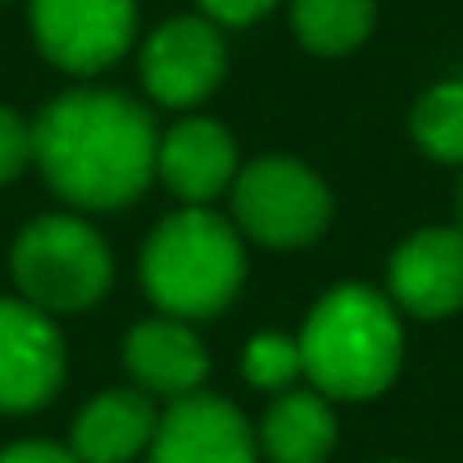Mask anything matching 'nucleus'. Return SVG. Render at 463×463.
<instances>
[{
    "instance_id": "nucleus-1",
    "label": "nucleus",
    "mask_w": 463,
    "mask_h": 463,
    "mask_svg": "<svg viewBox=\"0 0 463 463\" xmlns=\"http://www.w3.org/2000/svg\"><path fill=\"white\" fill-rule=\"evenodd\" d=\"M155 123L123 91H64L33 123V159L82 209H123L155 177Z\"/></svg>"
},
{
    "instance_id": "nucleus-2",
    "label": "nucleus",
    "mask_w": 463,
    "mask_h": 463,
    "mask_svg": "<svg viewBox=\"0 0 463 463\" xmlns=\"http://www.w3.org/2000/svg\"><path fill=\"white\" fill-rule=\"evenodd\" d=\"M404 332L391 309L368 287L327 291L300 332L305 377L327 400H373L400 373Z\"/></svg>"
},
{
    "instance_id": "nucleus-3",
    "label": "nucleus",
    "mask_w": 463,
    "mask_h": 463,
    "mask_svg": "<svg viewBox=\"0 0 463 463\" xmlns=\"http://www.w3.org/2000/svg\"><path fill=\"white\" fill-rule=\"evenodd\" d=\"M241 278V237L209 209H177L141 250V287L168 318H209L227 309Z\"/></svg>"
},
{
    "instance_id": "nucleus-4",
    "label": "nucleus",
    "mask_w": 463,
    "mask_h": 463,
    "mask_svg": "<svg viewBox=\"0 0 463 463\" xmlns=\"http://www.w3.org/2000/svg\"><path fill=\"white\" fill-rule=\"evenodd\" d=\"M114 260L100 232L73 213L37 218L14 241V282L37 309L73 314L109 291Z\"/></svg>"
},
{
    "instance_id": "nucleus-5",
    "label": "nucleus",
    "mask_w": 463,
    "mask_h": 463,
    "mask_svg": "<svg viewBox=\"0 0 463 463\" xmlns=\"http://www.w3.org/2000/svg\"><path fill=\"white\" fill-rule=\"evenodd\" d=\"M232 209L246 237L269 250H300L309 246L332 218V195L314 168L300 159H255L232 182Z\"/></svg>"
},
{
    "instance_id": "nucleus-6",
    "label": "nucleus",
    "mask_w": 463,
    "mask_h": 463,
    "mask_svg": "<svg viewBox=\"0 0 463 463\" xmlns=\"http://www.w3.org/2000/svg\"><path fill=\"white\" fill-rule=\"evenodd\" d=\"M132 0H33V37L64 73H100L132 46Z\"/></svg>"
},
{
    "instance_id": "nucleus-7",
    "label": "nucleus",
    "mask_w": 463,
    "mask_h": 463,
    "mask_svg": "<svg viewBox=\"0 0 463 463\" xmlns=\"http://www.w3.org/2000/svg\"><path fill=\"white\" fill-rule=\"evenodd\" d=\"M64 382V336L46 309L0 300V409L28 413L55 400Z\"/></svg>"
},
{
    "instance_id": "nucleus-8",
    "label": "nucleus",
    "mask_w": 463,
    "mask_h": 463,
    "mask_svg": "<svg viewBox=\"0 0 463 463\" xmlns=\"http://www.w3.org/2000/svg\"><path fill=\"white\" fill-rule=\"evenodd\" d=\"M222 69L227 51L213 19H168L141 51V82L168 109L200 105L222 82Z\"/></svg>"
},
{
    "instance_id": "nucleus-9",
    "label": "nucleus",
    "mask_w": 463,
    "mask_h": 463,
    "mask_svg": "<svg viewBox=\"0 0 463 463\" xmlns=\"http://www.w3.org/2000/svg\"><path fill=\"white\" fill-rule=\"evenodd\" d=\"M150 463H255V431L237 404L195 391L159 418Z\"/></svg>"
},
{
    "instance_id": "nucleus-10",
    "label": "nucleus",
    "mask_w": 463,
    "mask_h": 463,
    "mask_svg": "<svg viewBox=\"0 0 463 463\" xmlns=\"http://www.w3.org/2000/svg\"><path fill=\"white\" fill-rule=\"evenodd\" d=\"M391 296L413 318H445L463 305V232L427 227L391 255Z\"/></svg>"
},
{
    "instance_id": "nucleus-11",
    "label": "nucleus",
    "mask_w": 463,
    "mask_h": 463,
    "mask_svg": "<svg viewBox=\"0 0 463 463\" xmlns=\"http://www.w3.org/2000/svg\"><path fill=\"white\" fill-rule=\"evenodd\" d=\"M155 173L164 177V186L191 204L213 200L218 191H227L237 182V146H232L227 128L213 118H182L177 128H168L159 137L155 150Z\"/></svg>"
},
{
    "instance_id": "nucleus-12",
    "label": "nucleus",
    "mask_w": 463,
    "mask_h": 463,
    "mask_svg": "<svg viewBox=\"0 0 463 463\" xmlns=\"http://www.w3.org/2000/svg\"><path fill=\"white\" fill-rule=\"evenodd\" d=\"M123 359H128V373L137 377V386L150 391V395H164V400L195 395L204 373H209V354L182 318L137 323L128 332Z\"/></svg>"
},
{
    "instance_id": "nucleus-13",
    "label": "nucleus",
    "mask_w": 463,
    "mask_h": 463,
    "mask_svg": "<svg viewBox=\"0 0 463 463\" xmlns=\"http://www.w3.org/2000/svg\"><path fill=\"white\" fill-rule=\"evenodd\" d=\"M159 427L146 391H105L73 422V458L78 463H128L150 449Z\"/></svg>"
},
{
    "instance_id": "nucleus-14",
    "label": "nucleus",
    "mask_w": 463,
    "mask_h": 463,
    "mask_svg": "<svg viewBox=\"0 0 463 463\" xmlns=\"http://www.w3.org/2000/svg\"><path fill=\"white\" fill-rule=\"evenodd\" d=\"M260 445L273 463H323L336 445V418L318 391H282L264 413Z\"/></svg>"
},
{
    "instance_id": "nucleus-15",
    "label": "nucleus",
    "mask_w": 463,
    "mask_h": 463,
    "mask_svg": "<svg viewBox=\"0 0 463 463\" xmlns=\"http://www.w3.org/2000/svg\"><path fill=\"white\" fill-rule=\"evenodd\" d=\"M291 24L314 55H350L373 33V0H291Z\"/></svg>"
},
{
    "instance_id": "nucleus-16",
    "label": "nucleus",
    "mask_w": 463,
    "mask_h": 463,
    "mask_svg": "<svg viewBox=\"0 0 463 463\" xmlns=\"http://www.w3.org/2000/svg\"><path fill=\"white\" fill-rule=\"evenodd\" d=\"M413 141L440 164H463V82H440L413 105Z\"/></svg>"
},
{
    "instance_id": "nucleus-17",
    "label": "nucleus",
    "mask_w": 463,
    "mask_h": 463,
    "mask_svg": "<svg viewBox=\"0 0 463 463\" xmlns=\"http://www.w3.org/2000/svg\"><path fill=\"white\" fill-rule=\"evenodd\" d=\"M241 373H246V382L260 386V391H291L296 377L305 373L300 341L278 336V332L250 336V341H246V354H241Z\"/></svg>"
},
{
    "instance_id": "nucleus-18",
    "label": "nucleus",
    "mask_w": 463,
    "mask_h": 463,
    "mask_svg": "<svg viewBox=\"0 0 463 463\" xmlns=\"http://www.w3.org/2000/svg\"><path fill=\"white\" fill-rule=\"evenodd\" d=\"M28 164H33V128L14 109H0V186L14 182Z\"/></svg>"
},
{
    "instance_id": "nucleus-19",
    "label": "nucleus",
    "mask_w": 463,
    "mask_h": 463,
    "mask_svg": "<svg viewBox=\"0 0 463 463\" xmlns=\"http://www.w3.org/2000/svg\"><path fill=\"white\" fill-rule=\"evenodd\" d=\"M273 5H278V0H200V10H204L213 24H232V28L264 19Z\"/></svg>"
},
{
    "instance_id": "nucleus-20",
    "label": "nucleus",
    "mask_w": 463,
    "mask_h": 463,
    "mask_svg": "<svg viewBox=\"0 0 463 463\" xmlns=\"http://www.w3.org/2000/svg\"><path fill=\"white\" fill-rule=\"evenodd\" d=\"M0 463H78L73 449L51 445V440H19L10 449H0Z\"/></svg>"
},
{
    "instance_id": "nucleus-21",
    "label": "nucleus",
    "mask_w": 463,
    "mask_h": 463,
    "mask_svg": "<svg viewBox=\"0 0 463 463\" xmlns=\"http://www.w3.org/2000/svg\"><path fill=\"white\" fill-rule=\"evenodd\" d=\"M391 463H395V458H391Z\"/></svg>"
},
{
    "instance_id": "nucleus-22",
    "label": "nucleus",
    "mask_w": 463,
    "mask_h": 463,
    "mask_svg": "<svg viewBox=\"0 0 463 463\" xmlns=\"http://www.w3.org/2000/svg\"><path fill=\"white\" fill-rule=\"evenodd\" d=\"M458 200H463V195H458Z\"/></svg>"
}]
</instances>
